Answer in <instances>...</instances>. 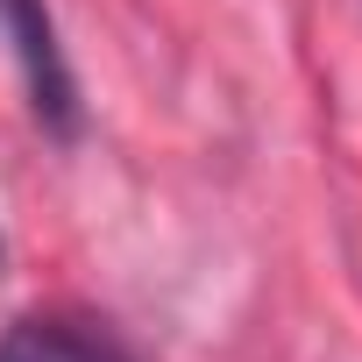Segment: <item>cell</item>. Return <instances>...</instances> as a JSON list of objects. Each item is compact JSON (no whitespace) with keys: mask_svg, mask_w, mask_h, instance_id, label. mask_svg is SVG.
<instances>
[{"mask_svg":"<svg viewBox=\"0 0 362 362\" xmlns=\"http://www.w3.org/2000/svg\"><path fill=\"white\" fill-rule=\"evenodd\" d=\"M0 29L15 36V64H22V86H29V107L36 121L71 142L78 135V78H71V57L57 43V22L43 0H0Z\"/></svg>","mask_w":362,"mask_h":362,"instance_id":"cell-1","label":"cell"},{"mask_svg":"<svg viewBox=\"0 0 362 362\" xmlns=\"http://www.w3.org/2000/svg\"><path fill=\"white\" fill-rule=\"evenodd\" d=\"M0 362H135L128 341L86 313H29L0 334Z\"/></svg>","mask_w":362,"mask_h":362,"instance_id":"cell-2","label":"cell"}]
</instances>
